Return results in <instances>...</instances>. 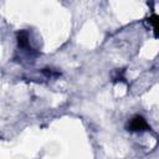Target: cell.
I'll use <instances>...</instances> for the list:
<instances>
[{
	"label": "cell",
	"mask_w": 159,
	"mask_h": 159,
	"mask_svg": "<svg viewBox=\"0 0 159 159\" xmlns=\"http://www.w3.org/2000/svg\"><path fill=\"white\" fill-rule=\"evenodd\" d=\"M42 72H43L45 75L50 76V77H51V76H57V75H58V73H55V72H53V71H51V70H50V71H47V68H46V70H43Z\"/></svg>",
	"instance_id": "3"
},
{
	"label": "cell",
	"mask_w": 159,
	"mask_h": 159,
	"mask_svg": "<svg viewBox=\"0 0 159 159\" xmlns=\"http://www.w3.org/2000/svg\"><path fill=\"white\" fill-rule=\"evenodd\" d=\"M17 42H19V46L21 47H26L27 46V34L25 31H20L17 34Z\"/></svg>",
	"instance_id": "2"
},
{
	"label": "cell",
	"mask_w": 159,
	"mask_h": 159,
	"mask_svg": "<svg viewBox=\"0 0 159 159\" xmlns=\"http://www.w3.org/2000/svg\"><path fill=\"white\" fill-rule=\"evenodd\" d=\"M128 129H129V130H133V132L145 130V129H148V124H147V122L143 119V117L137 116V117H134V118L130 120V123L128 124Z\"/></svg>",
	"instance_id": "1"
}]
</instances>
